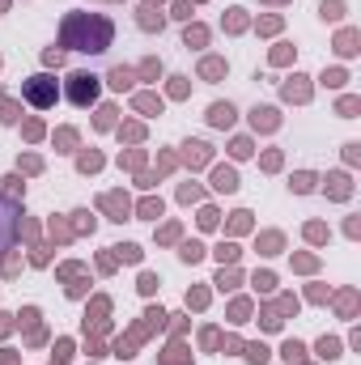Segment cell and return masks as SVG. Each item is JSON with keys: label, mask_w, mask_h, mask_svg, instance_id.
Listing matches in <instances>:
<instances>
[{"label": "cell", "mask_w": 361, "mask_h": 365, "mask_svg": "<svg viewBox=\"0 0 361 365\" xmlns=\"http://www.w3.org/2000/svg\"><path fill=\"white\" fill-rule=\"evenodd\" d=\"M17 221H21V208L9 191H0V251H9L17 242Z\"/></svg>", "instance_id": "7a4b0ae2"}, {"label": "cell", "mask_w": 361, "mask_h": 365, "mask_svg": "<svg viewBox=\"0 0 361 365\" xmlns=\"http://www.w3.org/2000/svg\"><path fill=\"white\" fill-rule=\"evenodd\" d=\"M73 86H68V98H73V106H93L98 102V90H102V81L93 77V73H77V77H68Z\"/></svg>", "instance_id": "3957f363"}, {"label": "cell", "mask_w": 361, "mask_h": 365, "mask_svg": "<svg viewBox=\"0 0 361 365\" xmlns=\"http://www.w3.org/2000/svg\"><path fill=\"white\" fill-rule=\"evenodd\" d=\"M21 93H26V102H30V106H39V110L56 106V98H60V90H56V81H51L47 73H39V77L21 81Z\"/></svg>", "instance_id": "6da1fadb"}]
</instances>
